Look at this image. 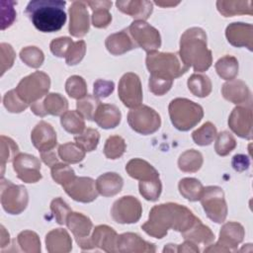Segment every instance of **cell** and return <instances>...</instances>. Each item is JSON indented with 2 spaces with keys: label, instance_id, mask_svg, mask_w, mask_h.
Masks as SVG:
<instances>
[{
  "label": "cell",
  "instance_id": "obj_1",
  "mask_svg": "<svg viewBox=\"0 0 253 253\" xmlns=\"http://www.w3.org/2000/svg\"><path fill=\"white\" fill-rule=\"evenodd\" d=\"M198 218L184 206L168 203L155 206L149 213V219L141 228L149 235L162 238L169 228L181 233L189 229Z\"/></svg>",
  "mask_w": 253,
  "mask_h": 253
},
{
  "label": "cell",
  "instance_id": "obj_2",
  "mask_svg": "<svg viewBox=\"0 0 253 253\" xmlns=\"http://www.w3.org/2000/svg\"><path fill=\"white\" fill-rule=\"evenodd\" d=\"M179 56L186 66H193L197 72L209 69L211 51L207 47V36L202 29L191 28L182 35Z\"/></svg>",
  "mask_w": 253,
  "mask_h": 253
},
{
  "label": "cell",
  "instance_id": "obj_3",
  "mask_svg": "<svg viewBox=\"0 0 253 253\" xmlns=\"http://www.w3.org/2000/svg\"><path fill=\"white\" fill-rule=\"evenodd\" d=\"M65 1L34 0L27 5L26 14L39 31L52 33L59 31L65 24Z\"/></svg>",
  "mask_w": 253,
  "mask_h": 253
},
{
  "label": "cell",
  "instance_id": "obj_4",
  "mask_svg": "<svg viewBox=\"0 0 253 253\" xmlns=\"http://www.w3.org/2000/svg\"><path fill=\"white\" fill-rule=\"evenodd\" d=\"M146 66L151 76L173 80L183 75L189 67L178 58V53L149 51L146 56Z\"/></svg>",
  "mask_w": 253,
  "mask_h": 253
},
{
  "label": "cell",
  "instance_id": "obj_5",
  "mask_svg": "<svg viewBox=\"0 0 253 253\" xmlns=\"http://www.w3.org/2000/svg\"><path fill=\"white\" fill-rule=\"evenodd\" d=\"M169 115L172 124L179 130L194 127L204 116L203 108L185 98H177L169 105Z\"/></svg>",
  "mask_w": 253,
  "mask_h": 253
},
{
  "label": "cell",
  "instance_id": "obj_6",
  "mask_svg": "<svg viewBox=\"0 0 253 253\" xmlns=\"http://www.w3.org/2000/svg\"><path fill=\"white\" fill-rule=\"evenodd\" d=\"M49 86V77L42 71H36L23 78L15 90L20 99L29 105L41 100L47 93Z\"/></svg>",
  "mask_w": 253,
  "mask_h": 253
},
{
  "label": "cell",
  "instance_id": "obj_7",
  "mask_svg": "<svg viewBox=\"0 0 253 253\" xmlns=\"http://www.w3.org/2000/svg\"><path fill=\"white\" fill-rule=\"evenodd\" d=\"M1 205L8 213H21L28 205V193L25 187L21 185H15L2 177Z\"/></svg>",
  "mask_w": 253,
  "mask_h": 253
},
{
  "label": "cell",
  "instance_id": "obj_8",
  "mask_svg": "<svg viewBox=\"0 0 253 253\" xmlns=\"http://www.w3.org/2000/svg\"><path fill=\"white\" fill-rule=\"evenodd\" d=\"M127 122L130 127L141 134L155 132L160 125V116L151 108L140 105L128 112Z\"/></svg>",
  "mask_w": 253,
  "mask_h": 253
},
{
  "label": "cell",
  "instance_id": "obj_9",
  "mask_svg": "<svg viewBox=\"0 0 253 253\" xmlns=\"http://www.w3.org/2000/svg\"><path fill=\"white\" fill-rule=\"evenodd\" d=\"M200 201L207 215L211 220L217 223L224 221L227 213V208L222 189L216 186L204 188Z\"/></svg>",
  "mask_w": 253,
  "mask_h": 253
},
{
  "label": "cell",
  "instance_id": "obj_10",
  "mask_svg": "<svg viewBox=\"0 0 253 253\" xmlns=\"http://www.w3.org/2000/svg\"><path fill=\"white\" fill-rule=\"evenodd\" d=\"M127 31L133 39L136 46H140L147 52L156 50L161 45V39L158 31L144 21H134Z\"/></svg>",
  "mask_w": 253,
  "mask_h": 253
},
{
  "label": "cell",
  "instance_id": "obj_11",
  "mask_svg": "<svg viewBox=\"0 0 253 253\" xmlns=\"http://www.w3.org/2000/svg\"><path fill=\"white\" fill-rule=\"evenodd\" d=\"M119 97L127 108H136L142 102V89L138 76L128 72L123 75L119 82Z\"/></svg>",
  "mask_w": 253,
  "mask_h": 253
},
{
  "label": "cell",
  "instance_id": "obj_12",
  "mask_svg": "<svg viewBox=\"0 0 253 253\" xmlns=\"http://www.w3.org/2000/svg\"><path fill=\"white\" fill-rule=\"evenodd\" d=\"M142 209L139 201L131 196L123 197L112 207V216L119 223L136 222L141 215Z\"/></svg>",
  "mask_w": 253,
  "mask_h": 253
},
{
  "label": "cell",
  "instance_id": "obj_13",
  "mask_svg": "<svg viewBox=\"0 0 253 253\" xmlns=\"http://www.w3.org/2000/svg\"><path fill=\"white\" fill-rule=\"evenodd\" d=\"M13 167L19 179L26 183H36L41 178V162L27 153H20L13 159Z\"/></svg>",
  "mask_w": 253,
  "mask_h": 253
},
{
  "label": "cell",
  "instance_id": "obj_14",
  "mask_svg": "<svg viewBox=\"0 0 253 253\" xmlns=\"http://www.w3.org/2000/svg\"><path fill=\"white\" fill-rule=\"evenodd\" d=\"M73 200L90 203L94 201L98 196V191L96 188V182L88 177H74L66 185L62 186Z\"/></svg>",
  "mask_w": 253,
  "mask_h": 253
},
{
  "label": "cell",
  "instance_id": "obj_15",
  "mask_svg": "<svg viewBox=\"0 0 253 253\" xmlns=\"http://www.w3.org/2000/svg\"><path fill=\"white\" fill-rule=\"evenodd\" d=\"M67 227L72 231L77 244L82 249H87L92 222L89 217L80 213L70 211L66 217Z\"/></svg>",
  "mask_w": 253,
  "mask_h": 253
},
{
  "label": "cell",
  "instance_id": "obj_16",
  "mask_svg": "<svg viewBox=\"0 0 253 253\" xmlns=\"http://www.w3.org/2000/svg\"><path fill=\"white\" fill-rule=\"evenodd\" d=\"M68 107L67 100L57 93H50L45 96L42 101H38L31 105L33 113L40 117H44L47 114L53 116H62Z\"/></svg>",
  "mask_w": 253,
  "mask_h": 253
},
{
  "label": "cell",
  "instance_id": "obj_17",
  "mask_svg": "<svg viewBox=\"0 0 253 253\" xmlns=\"http://www.w3.org/2000/svg\"><path fill=\"white\" fill-rule=\"evenodd\" d=\"M86 2L74 1L69 8V33L76 38L85 36L89 30V15Z\"/></svg>",
  "mask_w": 253,
  "mask_h": 253
},
{
  "label": "cell",
  "instance_id": "obj_18",
  "mask_svg": "<svg viewBox=\"0 0 253 253\" xmlns=\"http://www.w3.org/2000/svg\"><path fill=\"white\" fill-rule=\"evenodd\" d=\"M230 128L240 137H252V111L251 108L236 107L229 116Z\"/></svg>",
  "mask_w": 253,
  "mask_h": 253
},
{
  "label": "cell",
  "instance_id": "obj_19",
  "mask_svg": "<svg viewBox=\"0 0 253 253\" xmlns=\"http://www.w3.org/2000/svg\"><path fill=\"white\" fill-rule=\"evenodd\" d=\"M31 138L34 146L38 148L41 153L53 150L57 143L56 133L53 127L43 121L40 122L35 126L32 131Z\"/></svg>",
  "mask_w": 253,
  "mask_h": 253
},
{
  "label": "cell",
  "instance_id": "obj_20",
  "mask_svg": "<svg viewBox=\"0 0 253 253\" xmlns=\"http://www.w3.org/2000/svg\"><path fill=\"white\" fill-rule=\"evenodd\" d=\"M117 239L118 235L113 228L107 225H99L95 227L93 234L90 236L87 249L100 247L107 252H115L117 251L115 248L117 245Z\"/></svg>",
  "mask_w": 253,
  "mask_h": 253
},
{
  "label": "cell",
  "instance_id": "obj_21",
  "mask_svg": "<svg viewBox=\"0 0 253 253\" xmlns=\"http://www.w3.org/2000/svg\"><path fill=\"white\" fill-rule=\"evenodd\" d=\"M253 28L249 24L232 23L226 28V38L234 46H247L252 49Z\"/></svg>",
  "mask_w": 253,
  "mask_h": 253
},
{
  "label": "cell",
  "instance_id": "obj_22",
  "mask_svg": "<svg viewBox=\"0 0 253 253\" xmlns=\"http://www.w3.org/2000/svg\"><path fill=\"white\" fill-rule=\"evenodd\" d=\"M117 251L121 252H154L153 244L148 243L134 233H124L118 236Z\"/></svg>",
  "mask_w": 253,
  "mask_h": 253
},
{
  "label": "cell",
  "instance_id": "obj_23",
  "mask_svg": "<svg viewBox=\"0 0 253 253\" xmlns=\"http://www.w3.org/2000/svg\"><path fill=\"white\" fill-rule=\"evenodd\" d=\"M121 117V112L115 105L100 104L93 120L102 128H113L120 124Z\"/></svg>",
  "mask_w": 253,
  "mask_h": 253
},
{
  "label": "cell",
  "instance_id": "obj_24",
  "mask_svg": "<svg viewBox=\"0 0 253 253\" xmlns=\"http://www.w3.org/2000/svg\"><path fill=\"white\" fill-rule=\"evenodd\" d=\"M116 5L120 11L138 21L146 20L152 12V3L149 1H117Z\"/></svg>",
  "mask_w": 253,
  "mask_h": 253
},
{
  "label": "cell",
  "instance_id": "obj_25",
  "mask_svg": "<svg viewBox=\"0 0 253 253\" xmlns=\"http://www.w3.org/2000/svg\"><path fill=\"white\" fill-rule=\"evenodd\" d=\"M243 236L244 230L239 223L227 222L222 226L219 232V240L215 245L227 247L226 249L229 251L230 247H235L239 242L242 241Z\"/></svg>",
  "mask_w": 253,
  "mask_h": 253
},
{
  "label": "cell",
  "instance_id": "obj_26",
  "mask_svg": "<svg viewBox=\"0 0 253 253\" xmlns=\"http://www.w3.org/2000/svg\"><path fill=\"white\" fill-rule=\"evenodd\" d=\"M126 170L128 175L134 179L140 181L158 179L159 173L158 171L152 167L149 163L139 158L131 159L126 166Z\"/></svg>",
  "mask_w": 253,
  "mask_h": 253
},
{
  "label": "cell",
  "instance_id": "obj_27",
  "mask_svg": "<svg viewBox=\"0 0 253 253\" xmlns=\"http://www.w3.org/2000/svg\"><path fill=\"white\" fill-rule=\"evenodd\" d=\"M106 47L112 54L120 55L135 48L136 44L130 40L126 30H124L109 36L106 40Z\"/></svg>",
  "mask_w": 253,
  "mask_h": 253
},
{
  "label": "cell",
  "instance_id": "obj_28",
  "mask_svg": "<svg viewBox=\"0 0 253 253\" xmlns=\"http://www.w3.org/2000/svg\"><path fill=\"white\" fill-rule=\"evenodd\" d=\"M46 249L49 252H68L72 248L71 239L66 230L53 229L46 234Z\"/></svg>",
  "mask_w": 253,
  "mask_h": 253
},
{
  "label": "cell",
  "instance_id": "obj_29",
  "mask_svg": "<svg viewBox=\"0 0 253 253\" xmlns=\"http://www.w3.org/2000/svg\"><path fill=\"white\" fill-rule=\"evenodd\" d=\"M222 95L223 97L234 103L242 104L250 97L249 90L244 82L236 79H232L229 82H226L222 86Z\"/></svg>",
  "mask_w": 253,
  "mask_h": 253
},
{
  "label": "cell",
  "instance_id": "obj_30",
  "mask_svg": "<svg viewBox=\"0 0 253 253\" xmlns=\"http://www.w3.org/2000/svg\"><path fill=\"white\" fill-rule=\"evenodd\" d=\"M123 187V179L117 173H106L96 180V188L98 193L105 197L114 196L121 192Z\"/></svg>",
  "mask_w": 253,
  "mask_h": 253
},
{
  "label": "cell",
  "instance_id": "obj_31",
  "mask_svg": "<svg viewBox=\"0 0 253 253\" xmlns=\"http://www.w3.org/2000/svg\"><path fill=\"white\" fill-rule=\"evenodd\" d=\"M182 235L186 240L198 244L202 243L205 245L210 244L214 238V235L211 231V229L208 226L204 225L199 218L189 229L182 232Z\"/></svg>",
  "mask_w": 253,
  "mask_h": 253
},
{
  "label": "cell",
  "instance_id": "obj_32",
  "mask_svg": "<svg viewBox=\"0 0 253 253\" xmlns=\"http://www.w3.org/2000/svg\"><path fill=\"white\" fill-rule=\"evenodd\" d=\"M93 10L92 23L97 28H106L111 20L112 16L109 13V9L112 6L111 1H88L86 2Z\"/></svg>",
  "mask_w": 253,
  "mask_h": 253
},
{
  "label": "cell",
  "instance_id": "obj_33",
  "mask_svg": "<svg viewBox=\"0 0 253 253\" xmlns=\"http://www.w3.org/2000/svg\"><path fill=\"white\" fill-rule=\"evenodd\" d=\"M252 1H217V10L224 16L230 17L238 14L252 15Z\"/></svg>",
  "mask_w": 253,
  "mask_h": 253
},
{
  "label": "cell",
  "instance_id": "obj_34",
  "mask_svg": "<svg viewBox=\"0 0 253 253\" xmlns=\"http://www.w3.org/2000/svg\"><path fill=\"white\" fill-rule=\"evenodd\" d=\"M60 123L66 131L73 134H79L85 128L83 116L78 111H66L61 116Z\"/></svg>",
  "mask_w": 253,
  "mask_h": 253
},
{
  "label": "cell",
  "instance_id": "obj_35",
  "mask_svg": "<svg viewBox=\"0 0 253 253\" xmlns=\"http://www.w3.org/2000/svg\"><path fill=\"white\" fill-rule=\"evenodd\" d=\"M203 190V185L195 178H184L179 183V191L181 195L189 201H199Z\"/></svg>",
  "mask_w": 253,
  "mask_h": 253
},
{
  "label": "cell",
  "instance_id": "obj_36",
  "mask_svg": "<svg viewBox=\"0 0 253 253\" xmlns=\"http://www.w3.org/2000/svg\"><path fill=\"white\" fill-rule=\"evenodd\" d=\"M189 90L198 97H207L211 91V83L207 75L193 74L188 79Z\"/></svg>",
  "mask_w": 253,
  "mask_h": 253
},
{
  "label": "cell",
  "instance_id": "obj_37",
  "mask_svg": "<svg viewBox=\"0 0 253 253\" xmlns=\"http://www.w3.org/2000/svg\"><path fill=\"white\" fill-rule=\"evenodd\" d=\"M202 164L203 156L195 149L185 151L183 154H181L178 161L179 168L184 172H196L201 168Z\"/></svg>",
  "mask_w": 253,
  "mask_h": 253
},
{
  "label": "cell",
  "instance_id": "obj_38",
  "mask_svg": "<svg viewBox=\"0 0 253 253\" xmlns=\"http://www.w3.org/2000/svg\"><path fill=\"white\" fill-rule=\"evenodd\" d=\"M215 69L221 78L225 80H232L238 72V62L235 57L225 55L217 60L215 63Z\"/></svg>",
  "mask_w": 253,
  "mask_h": 253
},
{
  "label": "cell",
  "instance_id": "obj_39",
  "mask_svg": "<svg viewBox=\"0 0 253 253\" xmlns=\"http://www.w3.org/2000/svg\"><path fill=\"white\" fill-rule=\"evenodd\" d=\"M58 155L63 161L68 163H77L84 158L85 151L76 143L67 142L59 146Z\"/></svg>",
  "mask_w": 253,
  "mask_h": 253
},
{
  "label": "cell",
  "instance_id": "obj_40",
  "mask_svg": "<svg viewBox=\"0 0 253 253\" xmlns=\"http://www.w3.org/2000/svg\"><path fill=\"white\" fill-rule=\"evenodd\" d=\"M99 139L100 134L98 130L94 128H87L74 137L75 143L80 146L84 151L94 150L99 143Z\"/></svg>",
  "mask_w": 253,
  "mask_h": 253
},
{
  "label": "cell",
  "instance_id": "obj_41",
  "mask_svg": "<svg viewBox=\"0 0 253 253\" xmlns=\"http://www.w3.org/2000/svg\"><path fill=\"white\" fill-rule=\"evenodd\" d=\"M100 104V100L96 96L86 95L77 101L76 106L77 111L83 116V118L91 121L93 120L96 110Z\"/></svg>",
  "mask_w": 253,
  "mask_h": 253
},
{
  "label": "cell",
  "instance_id": "obj_42",
  "mask_svg": "<svg viewBox=\"0 0 253 253\" xmlns=\"http://www.w3.org/2000/svg\"><path fill=\"white\" fill-rule=\"evenodd\" d=\"M216 136V128L215 126L208 122L204 124L200 128L196 129L192 133V137L194 141L199 145H209Z\"/></svg>",
  "mask_w": 253,
  "mask_h": 253
},
{
  "label": "cell",
  "instance_id": "obj_43",
  "mask_svg": "<svg viewBox=\"0 0 253 253\" xmlns=\"http://www.w3.org/2000/svg\"><path fill=\"white\" fill-rule=\"evenodd\" d=\"M126 150V143L123 137L119 135L110 136L104 147V154L109 159H117L121 157Z\"/></svg>",
  "mask_w": 253,
  "mask_h": 253
},
{
  "label": "cell",
  "instance_id": "obj_44",
  "mask_svg": "<svg viewBox=\"0 0 253 253\" xmlns=\"http://www.w3.org/2000/svg\"><path fill=\"white\" fill-rule=\"evenodd\" d=\"M67 94L74 99H81L87 95V87L84 79L80 76L74 75L67 79L65 84Z\"/></svg>",
  "mask_w": 253,
  "mask_h": 253
},
{
  "label": "cell",
  "instance_id": "obj_45",
  "mask_svg": "<svg viewBox=\"0 0 253 253\" xmlns=\"http://www.w3.org/2000/svg\"><path fill=\"white\" fill-rule=\"evenodd\" d=\"M161 188L159 178L139 182V192L147 201H156L160 196Z\"/></svg>",
  "mask_w": 253,
  "mask_h": 253
},
{
  "label": "cell",
  "instance_id": "obj_46",
  "mask_svg": "<svg viewBox=\"0 0 253 253\" xmlns=\"http://www.w3.org/2000/svg\"><path fill=\"white\" fill-rule=\"evenodd\" d=\"M21 59L29 66L38 68L43 62V53L37 46H27L20 52Z\"/></svg>",
  "mask_w": 253,
  "mask_h": 253
},
{
  "label": "cell",
  "instance_id": "obj_47",
  "mask_svg": "<svg viewBox=\"0 0 253 253\" xmlns=\"http://www.w3.org/2000/svg\"><path fill=\"white\" fill-rule=\"evenodd\" d=\"M18 243L21 245L22 249L27 252H39L41 251V241L38 235L30 230L21 232L18 235Z\"/></svg>",
  "mask_w": 253,
  "mask_h": 253
},
{
  "label": "cell",
  "instance_id": "obj_48",
  "mask_svg": "<svg viewBox=\"0 0 253 253\" xmlns=\"http://www.w3.org/2000/svg\"><path fill=\"white\" fill-rule=\"evenodd\" d=\"M51 176L56 183L64 186L75 177V174L68 165L56 163L51 167Z\"/></svg>",
  "mask_w": 253,
  "mask_h": 253
},
{
  "label": "cell",
  "instance_id": "obj_49",
  "mask_svg": "<svg viewBox=\"0 0 253 253\" xmlns=\"http://www.w3.org/2000/svg\"><path fill=\"white\" fill-rule=\"evenodd\" d=\"M236 146L234 137L228 131H222L217 135L216 142L214 145L215 151L220 156L227 155Z\"/></svg>",
  "mask_w": 253,
  "mask_h": 253
},
{
  "label": "cell",
  "instance_id": "obj_50",
  "mask_svg": "<svg viewBox=\"0 0 253 253\" xmlns=\"http://www.w3.org/2000/svg\"><path fill=\"white\" fill-rule=\"evenodd\" d=\"M3 103L5 108L11 113H20L28 108V104L20 99L16 90H11L7 92L3 98Z\"/></svg>",
  "mask_w": 253,
  "mask_h": 253
},
{
  "label": "cell",
  "instance_id": "obj_51",
  "mask_svg": "<svg viewBox=\"0 0 253 253\" xmlns=\"http://www.w3.org/2000/svg\"><path fill=\"white\" fill-rule=\"evenodd\" d=\"M18 151V145L11 138L1 135V166L3 168L6 162H9L16 157Z\"/></svg>",
  "mask_w": 253,
  "mask_h": 253
},
{
  "label": "cell",
  "instance_id": "obj_52",
  "mask_svg": "<svg viewBox=\"0 0 253 253\" xmlns=\"http://www.w3.org/2000/svg\"><path fill=\"white\" fill-rule=\"evenodd\" d=\"M85 51H86V45L84 41H78L73 42L65 56L66 63L68 65L77 64L83 58Z\"/></svg>",
  "mask_w": 253,
  "mask_h": 253
},
{
  "label": "cell",
  "instance_id": "obj_53",
  "mask_svg": "<svg viewBox=\"0 0 253 253\" xmlns=\"http://www.w3.org/2000/svg\"><path fill=\"white\" fill-rule=\"evenodd\" d=\"M50 209H51V211L53 212V215L56 221L59 224H63L64 222H66V217L68 213L71 211V210L67 206V204L64 201H62V199L60 198L54 199L50 204Z\"/></svg>",
  "mask_w": 253,
  "mask_h": 253
},
{
  "label": "cell",
  "instance_id": "obj_54",
  "mask_svg": "<svg viewBox=\"0 0 253 253\" xmlns=\"http://www.w3.org/2000/svg\"><path fill=\"white\" fill-rule=\"evenodd\" d=\"M73 42H72V40L67 37L55 39L50 42V50L54 55H56L58 57L66 56V54Z\"/></svg>",
  "mask_w": 253,
  "mask_h": 253
},
{
  "label": "cell",
  "instance_id": "obj_55",
  "mask_svg": "<svg viewBox=\"0 0 253 253\" xmlns=\"http://www.w3.org/2000/svg\"><path fill=\"white\" fill-rule=\"evenodd\" d=\"M13 1H1V21H2V30L11 26L16 17V12L14 10Z\"/></svg>",
  "mask_w": 253,
  "mask_h": 253
},
{
  "label": "cell",
  "instance_id": "obj_56",
  "mask_svg": "<svg viewBox=\"0 0 253 253\" xmlns=\"http://www.w3.org/2000/svg\"><path fill=\"white\" fill-rule=\"evenodd\" d=\"M173 80H168V79H163L155 76L149 77V89L152 93L156 95H163L165 94L172 86Z\"/></svg>",
  "mask_w": 253,
  "mask_h": 253
},
{
  "label": "cell",
  "instance_id": "obj_57",
  "mask_svg": "<svg viewBox=\"0 0 253 253\" xmlns=\"http://www.w3.org/2000/svg\"><path fill=\"white\" fill-rule=\"evenodd\" d=\"M0 48H1V75H3L6 69H9L13 65L15 52L12 46L8 43L2 42L0 44Z\"/></svg>",
  "mask_w": 253,
  "mask_h": 253
},
{
  "label": "cell",
  "instance_id": "obj_58",
  "mask_svg": "<svg viewBox=\"0 0 253 253\" xmlns=\"http://www.w3.org/2000/svg\"><path fill=\"white\" fill-rule=\"evenodd\" d=\"M114 91V83L112 81H107L99 79L94 83V94L99 98H106Z\"/></svg>",
  "mask_w": 253,
  "mask_h": 253
},
{
  "label": "cell",
  "instance_id": "obj_59",
  "mask_svg": "<svg viewBox=\"0 0 253 253\" xmlns=\"http://www.w3.org/2000/svg\"><path fill=\"white\" fill-rule=\"evenodd\" d=\"M249 166V158L243 154H236L232 158V167L236 171L246 170Z\"/></svg>",
  "mask_w": 253,
  "mask_h": 253
},
{
  "label": "cell",
  "instance_id": "obj_60",
  "mask_svg": "<svg viewBox=\"0 0 253 253\" xmlns=\"http://www.w3.org/2000/svg\"><path fill=\"white\" fill-rule=\"evenodd\" d=\"M41 156H42V161L45 164H47L48 166H50V167H52L54 164L58 163L57 156H56V154H55V152L53 150L46 151V152H42Z\"/></svg>",
  "mask_w": 253,
  "mask_h": 253
},
{
  "label": "cell",
  "instance_id": "obj_61",
  "mask_svg": "<svg viewBox=\"0 0 253 253\" xmlns=\"http://www.w3.org/2000/svg\"><path fill=\"white\" fill-rule=\"evenodd\" d=\"M155 4L159 5V6H162V7H169V6H175L177 4H179V2H159V1H156Z\"/></svg>",
  "mask_w": 253,
  "mask_h": 253
}]
</instances>
